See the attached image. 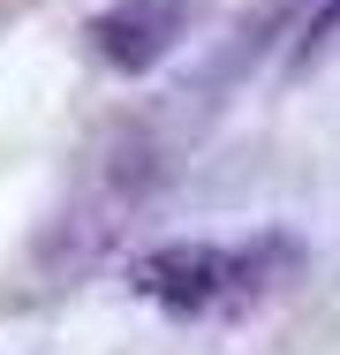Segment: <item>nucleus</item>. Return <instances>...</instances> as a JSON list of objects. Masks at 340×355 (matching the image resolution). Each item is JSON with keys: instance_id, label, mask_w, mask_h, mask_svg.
Listing matches in <instances>:
<instances>
[{"instance_id": "obj_2", "label": "nucleus", "mask_w": 340, "mask_h": 355, "mask_svg": "<svg viewBox=\"0 0 340 355\" xmlns=\"http://www.w3.org/2000/svg\"><path fill=\"white\" fill-rule=\"evenodd\" d=\"M189 15H197V0H106L83 38H91V53H99L106 69L144 76L189 38Z\"/></svg>"}, {"instance_id": "obj_1", "label": "nucleus", "mask_w": 340, "mask_h": 355, "mask_svg": "<svg viewBox=\"0 0 340 355\" xmlns=\"http://www.w3.org/2000/svg\"><path fill=\"white\" fill-rule=\"evenodd\" d=\"M303 272V242L295 234H235V242H167L129 265V287L144 302H159L167 318H235L250 302H265Z\"/></svg>"}]
</instances>
